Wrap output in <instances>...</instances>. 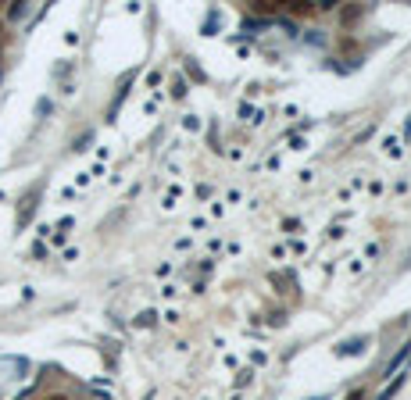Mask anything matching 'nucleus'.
I'll use <instances>...</instances> for the list:
<instances>
[{
  "label": "nucleus",
  "mask_w": 411,
  "mask_h": 400,
  "mask_svg": "<svg viewBox=\"0 0 411 400\" xmlns=\"http://www.w3.org/2000/svg\"><path fill=\"white\" fill-rule=\"evenodd\" d=\"M365 343H368V340H365V336H361V340H351V343H343V347H340L336 354H340V357H351V354L365 350Z\"/></svg>",
  "instance_id": "f257e3e1"
},
{
  "label": "nucleus",
  "mask_w": 411,
  "mask_h": 400,
  "mask_svg": "<svg viewBox=\"0 0 411 400\" xmlns=\"http://www.w3.org/2000/svg\"><path fill=\"white\" fill-rule=\"evenodd\" d=\"M254 11H261V15H279V4H272V0H258Z\"/></svg>",
  "instance_id": "f03ea898"
},
{
  "label": "nucleus",
  "mask_w": 411,
  "mask_h": 400,
  "mask_svg": "<svg viewBox=\"0 0 411 400\" xmlns=\"http://www.w3.org/2000/svg\"><path fill=\"white\" fill-rule=\"evenodd\" d=\"M408 347H411V343H404V347H401V350H397V357H394V361H390V364H387V376H390V372H394V368H397V364H401V361H404V357H408Z\"/></svg>",
  "instance_id": "7ed1b4c3"
},
{
  "label": "nucleus",
  "mask_w": 411,
  "mask_h": 400,
  "mask_svg": "<svg viewBox=\"0 0 411 400\" xmlns=\"http://www.w3.org/2000/svg\"><path fill=\"white\" fill-rule=\"evenodd\" d=\"M290 11H294V15H308V11H311V4H308V0H294Z\"/></svg>",
  "instance_id": "20e7f679"
},
{
  "label": "nucleus",
  "mask_w": 411,
  "mask_h": 400,
  "mask_svg": "<svg viewBox=\"0 0 411 400\" xmlns=\"http://www.w3.org/2000/svg\"><path fill=\"white\" fill-rule=\"evenodd\" d=\"M358 15H361V8H347V11H343V22H354Z\"/></svg>",
  "instance_id": "39448f33"
},
{
  "label": "nucleus",
  "mask_w": 411,
  "mask_h": 400,
  "mask_svg": "<svg viewBox=\"0 0 411 400\" xmlns=\"http://www.w3.org/2000/svg\"><path fill=\"white\" fill-rule=\"evenodd\" d=\"M43 400H68L65 393H50V397H43Z\"/></svg>",
  "instance_id": "423d86ee"
},
{
  "label": "nucleus",
  "mask_w": 411,
  "mask_h": 400,
  "mask_svg": "<svg viewBox=\"0 0 411 400\" xmlns=\"http://www.w3.org/2000/svg\"><path fill=\"white\" fill-rule=\"evenodd\" d=\"M0 33H4V25H0Z\"/></svg>",
  "instance_id": "0eeeda50"
}]
</instances>
